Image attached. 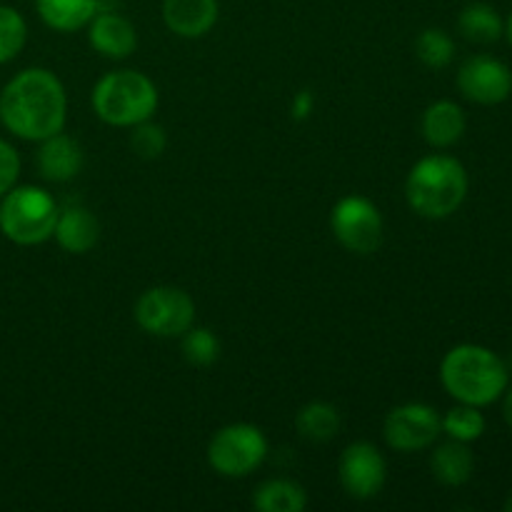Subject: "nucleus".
<instances>
[{"instance_id":"1","label":"nucleus","mask_w":512,"mask_h":512,"mask_svg":"<svg viewBox=\"0 0 512 512\" xmlns=\"http://www.w3.org/2000/svg\"><path fill=\"white\" fill-rule=\"evenodd\" d=\"M68 118V95L55 73L28 68L8 80L0 93V123L23 140H40L60 133Z\"/></svg>"},{"instance_id":"2","label":"nucleus","mask_w":512,"mask_h":512,"mask_svg":"<svg viewBox=\"0 0 512 512\" xmlns=\"http://www.w3.org/2000/svg\"><path fill=\"white\" fill-rule=\"evenodd\" d=\"M440 383L458 403L485 408L508 390V368L503 358L485 345L463 343L445 353Z\"/></svg>"},{"instance_id":"3","label":"nucleus","mask_w":512,"mask_h":512,"mask_svg":"<svg viewBox=\"0 0 512 512\" xmlns=\"http://www.w3.org/2000/svg\"><path fill=\"white\" fill-rule=\"evenodd\" d=\"M468 170L453 155L433 153L420 158L405 180V198L413 213L443 220L458 213L468 198Z\"/></svg>"},{"instance_id":"4","label":"nucleus","mask_w":512,"mask_h":512,"mask_svg":"<svg viewBox=\"0 0 512 512\" xmlns=\"http://www.w3.org/2000/svg\"><path fill=\"white\" fill-rule=\"evenodd\" d=\"M158 108V88L140 70H113L93 88V110L113 128H133L153 118Z\"/></svg>"},{"instance_id":"5","label":"nucleus","mask_w":512,"mask_h":512,"mask_svg":"<svg viewBox=\"0 0 512 512\" xmlns=\"http://www.w3.org/2000/svg\"><path fill=\"white\" fill-rule=\"evenodd\" d=\"M58 213V205L48 190L13 185L0 203V230L15 245H40L53 238Z\"/></svg>"},{"instance_id":"6","label":"nucleus","mask_w":512,"mask_h":512,"mask_svg":"<svg viewBox=\"0 0 512 512\" xmlns=\"http://www.w3.org/2000/svg\"><path fill=\"white\" fill-rule=\"evenodd\" d=\"M268 458V438L258 425L230 423L208 443V465L223 478H248Z\"/></svg>"},{"instance_id":"7","label":"nucleus","mask_w":512,"mask_h":512,"mask_svg":"<svg viewBox=\"0 0 512 512\" xmlns=\"http://www.w3.org/2000/svg\"><path fill=\"white\" fill-rule=\"evenodd\" d=\"M135 323L155 338H180L195 325V303L175 285H155L135 303Z\"/></svg>"},{"instance_id":"8","label":"nucleus","mask_w":512,"mask_h":512,"mask_svg":"<svg viewBox=\"0 0 512 512\" xmlns=\"http://www.w3.org/2000/svg\"><path fill=\"white\" fill-rule=\"evenodd\" d=\"M330 230L345 250L370 255L383 243V213L365 195H345L330 210Z\"/></svg>"},{"instance_id":"9","label":"nucleus","mask_w":512,"mask_h":512,"mask_svg":"<svg viewBox=\"0 0 512 512\" xmlns=\"http://www.w3.org/2000/svg\"><path fill=\"white\" fill-rule=\"evenodd\" d=\"M443 433L440 415L433 405L405 403L388 413L383 423L385 443L398 453H418L430 448Z\"/></svg>"},{"instance_id":"10","label":"nucleus","mask_w":512,"mask_h":512,"mask_svg":"<svg viewBox=\"0 0 512 512\" xmlns=\"http://www.w3.org/2000/svg\"><path fill=\"white\" fill-rule=\"evenodd\" d=\"M338 478L345 493L355 500H370L383 490L388 465L383 453L368 440L350 443L338 460Z\"/></svg>"},{"instance_id":"11","label":"nucleus","mask_w":512,"mask_h":512,"mask_svg":"<svg viewBox=\"0 0 512 512\" xmlns=\"http://www.w3.org/2000/svg\"><path fill=\"white\" fill-rule=\"evenodd\" d=\"M458 88L470 103L500 105L512 93V70L493 55H473L460 65Z\"/></svg>"},{"instance_id":"12","label":"nucleus","mask_w":512,"mask_h":512,"mask_svg":"<svg viewBox=\"0 0 512 512\" xmlns=\"http://www.w3.org/2000/svg\"><path fill=\"white\" fill-rule=\"evenodd\" d=\"M88 43L103 58L125 60L138 48V33L125 15L115 10H98L88 23Z\"/></svg>"},{"instance_id":"13","label":"nucleus","mask_w":512,"mask_h":512,"mask_svg":"<svg viewBox=\"0 0 512 512\" xmlns=\"http://www.w3.org/2000/svg\"><path fill=\"white\" fill-rule=\"evenodd\" d=\"M218 0H163V20L180 38H203L218 23Z\"/></svg>"},{"instance_id":"14","label":"nucleus","mask_w":512,"mask_h":512,"mask_svg":"<svg viewBox=\"0 0 512 512\" xmlns=\"http://www.w3.org/2000/svg\"><path fill=\"white\" fill-rule=\"evenodd\" d=\"M38 168L40 175L50 183H68L83 170V148L78 140L60 130V133L40 140Z\"/></svg>"},{"instance_id":"15","label":"nucleus","mask_w":512,"mask_h":512,"mask_svg":"<svg viewBox=\"0 0 512 512\" xmlns=\"http://www.w3.org/2000/svg\"><path fill=\"white\" fill-rule=\"evenodd\" d=\"M53 238L58 240V245L65 253L83 255L98 245L100 223L83 205H68V208L58 213Z\"/></svg>"},{"instance_id":"16","label":"nucleus","mask_w":512,"mask_h":512,"mask_svg":"<svg viewBox=\"0 0 512 512\" xmlns=\"http://www.w3.org/2000/svg\"><path fill=\"white\" fill-rule=\"evenodd\" d=\"M420 128H423L425 143L433 145V148H450L465 135L468 120H465V110L458 103L435 100L425 108Z\"/></svg>"},{"instance_id":"17","label":"nucleus","mask_w":512,"mask_h":512,"mask_svg":"<svg viewBox=\"0 0 512 512\" xmlns=\"http://www.w3.org/2000/svg\"><path fill=\"white\" fill-rule=\"evenodd\" d=\"M430 470H433V478L445 488H460L468 483L475 470V458L468 443L448 440V443L438 445L430 455Z\"/></svg>"},{"instance_id":"18","label":"nucleus","mask_w":512,"mask_h":512,"mask_svg":"<svg viewBox=\"0 0 512 512\" xmlns=\"http://www.w3.org/2000/svg\"><path fill=\"white\" fill-rule=\"evenodd\" d=\"M40 20L58 33H75L88 28L93 15L100 10L98 0H35Z\"/></svg>"},{"instance_id":"19","label":"nucleus","mask_w":512,"mask_h":512,"mask_svg":"<svg viewBox=\"0 0 512 512\" xmlns=\"http://www.w3.org/2000/svg\"><path fill=\"white\" fill-rule=\"evenodd\" d=\"M253 508L260 512H303L308 508V493L295 480H265L255 488Z\"/></svg>"},{"instance_id":"20","label":"nucleus","mask_w":512,"mask_h":512,"mask_svg":"<svg viewBox=\"0 0 512 512\" xmlns=\"http://www.w3.org/2000/svg\"><path fill=\"white\" fill-rule=\"evenodd\" d=\"M458 30L465 40L480 45L498 43L505 33V23L498 10L488 3H470L460 10Z\"/></svg>"},{"instance_id":"21","label":"nucleus","mask_w":512,"mask_h":512,"mask_svg":"<svg viewBox=\"0 0 512 512\" xmlns=\"http://www.w3.org/2000/svg\"><path fill=\"white\" fill-rule=\"evenodd\" d=\"M340 425L343 420H340L338 408L323 403V400L308 403L295 415V428H298L300 438H305L308 443H330L340 433Z\"/></svg>"},{"instance_id":"22","label":"nucleus","mask_w":512,"mask_h":512,"mask_svg":"<svg viewBox=\"0 0 512 512\" xmlns=\"http://www.w3.org/2000/svg\"><path fill=\"white\" fill-rule=\"evenodd\" d=\"M440 425H443V433L448 435L450 440H460V443H475V440L483 438L485 433V418L480 413V408L475 405H455L445 413V418H440Z\"/></svg>"},{"instance_id":"23","label":"nucleus","mask_w":512,"mask_h":512,"mask_svg":"<svg viewBox=\"0 0 512 512\" xmlns=\"http://www.w3.org/2000/svg\"><path fill=\"white\" fill-rule=\"evenodd\" d=\"M415 55H418L420 63L433 70L448 68L455 58V40L445 30L425 28L415 38Z\"/></svg>"},{"instance_id":"24","label":"nucleus","mask_w":512,"mask_h":512,"mask_svg":"<svg viewBox=\"0 0 512 512\" xmlns=\"http://www.w3.org/2000/svg\"><path fill=\"white\" fill-rule=\"evenodd\" d=\"M180 338H183V358L193 368H210L220 358V340L210 328L193 325Z\"/></svg>"},{"instance_id":"25","label":"nucleus","mask_w":512,"mask_h":512,"mask_svg":"<svg viewBox=\"0 0 512 512\" xmlns=\"http://www.w3.org/2000/svg\"><path fill=\"white\" fill-rule=\"evenodd\" d=\"M28 38V25L23 15L10 5H0V65L13 60L23 50Z\"/></svg>"},{"instance_id":"26","label":"nucleus","mask_w":512,"mask_h":512,"mask_svg":"<svg viewBox=\"0 0 512 512\" xmlns=\"http://www.w3.org/2000/svg\"><path fill=\"white\" fill-rule=\"evenodd\" d=\"M130 148L138 158L143 160H155L165 153L168 148V135H165L163 125L153 123V120H143V123L133 125V133H130Z\"/></svg>"},{"instance_id":"27","label":"nucleus","mask_w":512,"mask_h":512,"mask_svg":"<svg viewBox=\"0 0 512 512\" xmlns=\"http://www.w3.org/2000/svg\"><path fill=\"white\" fill-rule=\"evenodd\" d=\"M20 175V158L15 148L5 140H0V198L15 185Z\"/></svg>"},{"instance_id":"28","label":"nucleus","mask_w":512,"mask_h":512,"mask_svg":"<svg viewBox=\"0 0 512 512\" xmlns=\"http://www.w3.org/2000/svg\"><path fill=\"white\" fill-rule=\"evenodd\" d=\"M313 108H315L313 93H310V90H300V93L295 95L290 113H293L295 120H305L310 113H313Z\"/></svg>"},{"instance_id":"29","label":"nucleus","mask_w":512,"mask_h":512,"mask_svg":"<svg viewBox=\"0 0 512 512\" xmlns=\"http://www.w3.org/2000/svg\"><path fill=\"white\" fill-rule=\"evenodd\" d=\"M505 395V403H503V418H505V423L510 425V430H512V388L508 390V393H503Z\"/></svg>"},{"instance_id":"30","label":"nucleus","mask_w":512,"mask_h":512,"mask_svg":"<svg viewBox=\"0 0 512 512\" xmlns=\"http://www.w3.org/2000/svg\"><path fill=\"white\" fill-rule=\"evenodd\" d=\"M505 35H508L510 45H512V13L508 15V23H505Z\"/></svg>"},{"instance_id":"31","label":"nucleus","mask_w":512,"mask_h":512,"mask_svg":"<svg viewBox=\"0 0 512 512\" xmlns=\"http://www.w3.org/2000/svg\"><path fill=\"white\" fill-rule=\"evenodd\" d=\"M505 510H508V512H512V498L508 500V503H505Z\"/></svg>"}]
</instances>
